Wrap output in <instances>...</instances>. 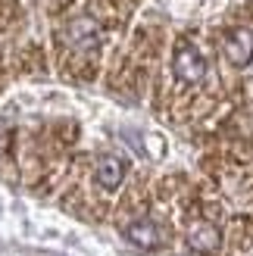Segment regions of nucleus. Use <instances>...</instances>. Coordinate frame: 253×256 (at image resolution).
<instances>
[{"instance_id": "f257e3e1", "label": "nucleus", "mask_w": 253, "mask_h": 256, "mask_svg": "<svg viewBox=\"0 0 253 256\" xmlns=\"http://www.w3.org/2000/svg\"><path fill=\"white\" fill-rule=\"evenodd\" d=\"M100 38H104V34H100V22L94 16H88V12L72 16L60 28V44L72 56H91V54H97Z\"/></svg>"}, {"instance_id": "f03ea898", "label": "nucleus", "mask_w": 253, "mask_h": 256, "mask_svg": "<svg viewBox=\"0 0 253 256\" xmlns=\"http://www.w3.org/2000/svg\"><path fill=\"white\" fill-rule=\"evenodd\" d=\"M172 72L182 84H200L206 78V60L191 41H182L172 56Z\"/></svg>"}, {"instance_id": "7ed1b4c3", "label": "nucleus", "mask_w": 253, "mask_h": 256, "mask_svg": "<svg viewBox=\"0 0 253 256\" xmlns=\"http://www.w3.org/2000/svg\"><path fill=\"white\" fill-rule=\"evenodd\" d=\"M122 234L132 240L134 247H141V250H156V247H162V228L150 219L147 212H141V216H125L122 219Z\"/></svg>"}, {"instance_id": "20e7f679", "label": "nucleus", "mask_w": 253, "mask_h": 256, "mask_svg": "<svg viewBox=\"0 0 253 256\" xmlns=\"http://www.w3.org/2000/svg\"><path fill=\"white\" fill-rule=\"evenodd\" d=\"M125 172H128V162L116 153H104L97 162H94V182L104 188V190H116L122 184Z\"/></svg>"}, {"instance_id": "39448f33", "label": "nucleus", "mask_w": 253, "mask_h": 256, "mask_svg": "<svg viewBox=\"0 0 253 256\" xmlns=\"http://www.w3.org/2000/svg\"><path fill=\"white\" fill-rule=\"evenodd\" d=\"M222 54H225V60H228L232 66H247L253 60V34L247 28L228 32L225 41H222Z\"/></svg>"}, {"instance_id": "423d86ee", "label": "nucleus", "mask_w": 253, "mask_h": 256, "mask_svg": "<svg viewBox=\"0 0 253 256\" xmlns=\"http://www.w3.org/2000/svg\"><path fill=\"white\" fill-rule=\"evenodd\" d=\"M250 66H253V60H250Z\"/></svg>"}]
</instances>
